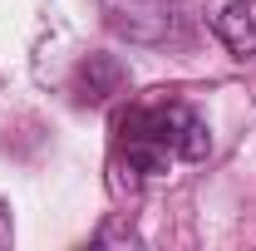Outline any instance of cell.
<instances>
[{
    "mask_svg": "<svg viewBox=\"0 0 256 251\" xmlns=\"http://www.w3.org/2000/svg\"><path fill=\"white\" fill-rule=\"evenodd\" d=\"M124 158L133 172L143 178H158L168 172L178 158L182 162H202L212 153V133L207 124L192 114L188 104H148V108H133L124 124Z\"/></svg>",
    "mask_w": 256,
    "mask_h": 251,
    "instance_id": "6da1fadb",
    "label": "cell"
},
{
    "mask_svg": "<svg viewBox=\"0 0 256 251\" xmlns=\"http://www.w3.org/2000/svg\"><path fill=\"white\" fill-rule=\"evenodd\" d=\"M212 30L232 54H256V0H226Z\"/></svg>",
    "mask_w": 256,
    "mask_h": 251,
    "instance_id": "7a4b0ae2",
    "label": "cell"
},
{
    "mask_svg": "<svg viewBox=\"0 0 256 251\" xmlns=\"http://www.w3.org/2000/svg\"><path fill=\"white\" fill-rule=\"evenodd\" d=\"M74 89H79V104H104L108 94H118V89H124V69H118V60H108V54H89V60L79 64Z\"/></svg>",
    "mask_w": 256,
    "mask_h": 251,
    "instance_id": "3957f363",
    "label": "cell"
}]
</instances>
